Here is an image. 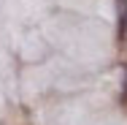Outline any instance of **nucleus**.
<instances>
[{"mask_svg": "<svg viewBox=\"0 0 127 125\" xmlns=\"http://www.w3.org/2000/svg\"><path fill=\"white\" fill-rule=\"evenodd\" d=\"M116 8H119L116 35H119V41H127V0H116Z\"/></svg>", "mask_w": 127, "mask_h": 125, "instance_id": "obj_1", "label": "nucleus"}, {"mask_svg": "<svg viewBox=\"0 0 127 125\" xmlns=\"http://www.w3.org/2000/svg\"><path fill=\"white\" fill-rule=\"evenodd\" d=\"M122 103H127V65H125V93H122Z\"/></svg>", "mask_w": 127, "mask_h": 125, "instance_id": "obj_2", "label": "nucleus"}]
</instances>
